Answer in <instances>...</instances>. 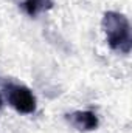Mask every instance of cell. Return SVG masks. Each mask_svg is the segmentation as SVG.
<instances>
[{
    "label": "cell",
    "mask_w": 132,
    "mask_h": 133,
    "mask_svg": "<svg viewBox=\"0 0 132 133\" xmlns=\"http://www.w3.org/2000/svg\"><path fill=\"white\" fill-rule=\"evenodd\" d=\"M103 30L112 50L128 54L132 46L131 23L124 14L109 11L103 17Z\"/></svg>",
    "instance_id": "cell-1"
},
{
    "label": "cell",
    "mask_w": 132,
    "mask_h": 133,
    "mask_svg": "<svg viewBox=\"0 0 132 133\" xmlns=\"http://www.w3.org/2000/svg\"><path fill=\"white\" fill-rule=\"evenodd\" d=\"M5 96L8 104L22 115H31L36 111L37 102H36V96L33 95V91L22 85V84H6L5 85Z\"/></svg>",
    "instance_id": "cell-2"
},
{
    "label": "cell",
    "mask_w": 132,
    "mask_h": 133,
    "mask_svg": "<svg viewBox=\"0 0 132 133\" xmlns=\"http://www.w3.org/2000/svg\"><path fill=\"white\" fill-rule=\"evenodd\" d=\"M67 121L70 122V125H73L76 130H81V132H90L98 127V116L89 110L73 111L67 115Z\"/></svg>",
    "instance_id": "cell-3"
},
{
    "label": "cell",
    "mask_w": 132,
    "mask_h": 133,
    "mask_svg": "<svg viewBox=\"0 0 132 133\" xmlns=\"http://www.w3.org/2000/svg\"><path fill=\"white\" fill-rule=\"evenodd\" d=\"M53 5H55V0H25L22 3V8L30 17H36V16L51 9Z\"/></svg>",
    "instance_id": "cell-4"
},
{
    "label": "cell",
    "mask_w": 132,
    "mask_h": 133,
    "mask_svg": "<svg viewBox=\"0 0 132 133\" xmlns=\"http://www.w3.org/2000/svg\"><path fill=\"white\" fill-rule=\"evenodd\" d=\"M2 104H3V101H2V96H0V107H2Z\"/></svg>",
    "instance_id": "cell-5"
}]
</instances>
